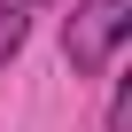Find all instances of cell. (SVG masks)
<instances>
[{"label":"cell","mask_w":132,"mask_h":132,"mask_svg":"<svg viewBox=\"0 0 132 132\" xmlns=\"http://www.w3.org/2000/svg\"><path fill=\"white\" fill-rule=\"evenodd\" d=\"M124 39H132V8L124 0H78L70 23H62V62H70V78H101Z\"/></svg>","instance_id":"1"},{"label":"cell","mask_w":132,"mask_h":132,"mask_svg":"<svg viewBox=\"0 0 132 132\" xmlns=\"http://www.w3.org/2000/svg\"><path fill=\"white\" fill-rule=\"evenodd\" d=\"M23 31H31V16L16 8V0H0V70H8V62L23 54Z\"/></svg>","instance_id":"2"},{"label":"cell","mask_w":132,"mask_h":132,"mask_svg":"<svg viewBox=\"0 0 132 132\" xmlns=\"http://www.w3.org/2000/svg\"><path fill=\"white\" fill-rule=\"evenodd\" d=\"M109 132H132V86L109 93Z\"/></svg>","instance_id":"3"},{"label":"cell","mask_w":132,"mask_h":132,"mask_svg":"<svg viewBox=\"0 0 132 132\" xmlns=\"http://www.w3.org/2000/svg\"><path fill=\"white\" fill-rule=\"evenodd\" d=\"M16 8H39V0H16Z\"/></svg>","instance_id":"4"}]
</instances>
